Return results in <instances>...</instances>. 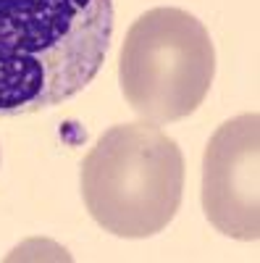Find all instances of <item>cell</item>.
<instances>
[{
	"instance_id": "1",
	"label": "cell",
	"mask_w": 260,
	"mask_h": 263,
	"mask_svg": "<svg viewBox=\"0 0 260 263\" xmlns=\"http://www.w3.org/2000/svg\"><path fill=\"white\" fill-rule=\"evenodd\" d=\"M113 0H0V119L76 98L100 74Z\"/></svg>"
},
{
	"instance_id": "2",
	"label": "cell",
	"mask_w": 260,
	"mask_h": 263,
	"mask_svg": "<svg viewBox=\"0 0 260 263\" xmlns=\"http://www.w3.org/2000/svg\"><path fill=\"white\" fill-rule=\"evenodd\" d=\"M184 195V156L153 124L105 129L82 163V197L95 221L124 239L163 232Z\"/></svg>"
},
{
	"instance_id": "3",
	"label": "cell",
	"mask_w": 260,
	"mask_h": 263,
	"mask_svg": "<svg viewBox=\"0 0 260 263\" xmlns=\"http://www.w3.org/2000/svg\"><path fill=\"white\" fill-rule=\"evenodd\" d=\"M215 48L205 24L184 8H150L126 32L118 82L126 103L147 124L192 116L210 92Z\"/></svg>"
},
{
	"instance_id": "4",
	"label": "cell",
	"mask_w": 260,
	"mask_h": 263,
	"mask_svg": "<svg viewBox=\"0 0 260 263\" xmlns=\"http://www.w3.org/2000/svg\"><path fill=\"white\" fill-rule=\"evenodd\" d=\"M203 211L221 234L242 242L260 239V116L224 121L203 156Z\"/></svg>"
}]
</instances>
